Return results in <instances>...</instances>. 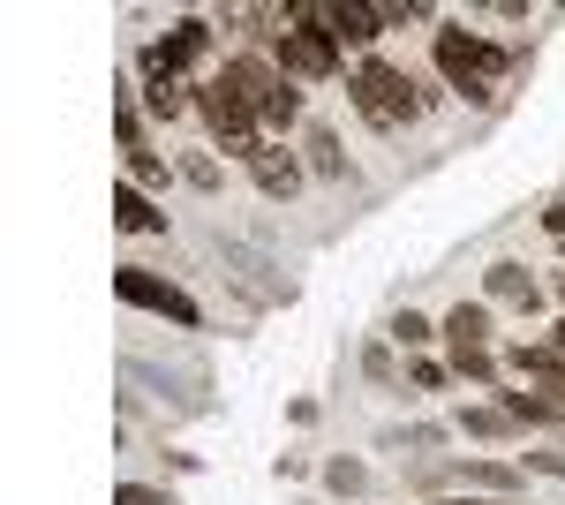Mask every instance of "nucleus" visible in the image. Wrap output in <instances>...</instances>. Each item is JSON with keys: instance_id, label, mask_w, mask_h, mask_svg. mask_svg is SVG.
<instances>
[{"instance_id": "f257e3e1", "label": "nucleus", "mask_w": 565, "mask_h": 505, "mask_svg": "<svg viewBox=\"0 0 565 505\" xmlns=\"http://www.w3.org/2000/svg\"><path fill=\"white\" fill-rule=\"evenodd\" d=\"M430 61H437V76L460 91V98H490V91L505 84V69H513V53H505L498 39L460 31V23H437L430 31Z\"/></svg>"}, {"instance_id": "f03ea898", "label": "nucleus", "mask_w": 565, "mask_h": 505, "mask_svg": "<svg viewBox=\"0 0 565 505\" xmlns=\"http://www.w3.org/2000/svg\"><path fill=\"white\" fill-rule=\"evenodd\" d=\"M354 106H362V122L370 128H385V136H399V128H415V114H423V106H430V91L415 84V76H407V69H392V61H377V53H370V61H362V69H354Z\"/></svg>"}, {"instance_id": "7ed1b4c3", "label": "nucleus", "mask_w": 565, "mask_h": 505, "mask_svg": "<svg viewBox=\"0 0 565 505\" xmlns=\"http://www.w3.org/2000/svg\"><path fill=\"white\" fill-rule=\"evenodd\" d=\"M196 114H204V128H212V144L226 151V159H242V167H249V159L264 151V122L226 84H218V76H212V84H196Z\"/></svg>"}, {"instance_id": "20e7f679", "label": "nucleus", "mask_w": 565, "mask_h": 505, "mask_svg": "<svg viewBox=\"0 0 565 505\" xmlns=\"http://www.w3.org/2000/svg\"><path fill=\"white\" fill-rule=\"evenodd\" d=\"M271 61H279V76H295V84H324V76L340 69V45H332V31H302V23H287L279 45H271Z\"/></svg>"}, {"instance_id": "39448f33", "label": "nucleus", "mask_w": 565, "mask_h": 505, "mask_svg": "<svg viewBox=\"0 0 565 505\" xmlns=\"http://www.w3.org/2000/svg\"><path fill=\"white\" fill-rule=\"evenodd\" d=\"M218 84L234 91V98H242L257 122L271 114V106H279V98H287V76H279V61H264V53H234V61L218 69Z\"/></svg>"}, {"instance_id": "423d86ee", "label": "nucleus", "mask_w": 565, "mask_h": 505, "mask_svg": "<svg viewBox=\"0 0 565 505\" xmlns=\"http://www.w3.org/2000/svg\"><path fill=\"white\" fill-rule=\"evenodd\" d=\"M114 287H121L129 302H143V309H159V317H174V325H196V302L181 295V287H167V280H151L143 264H121Z\"/></svg>"}, {"instance_id": "0eeeda50", "label": "nucleus", "mask_w": 565, "mask_h": 505, "mask_svg": "<svg viewBox=\"0 0 565 505\" xmlns=\"http://www.w3.org/2000/svg\"><path fill=\"white\" fill-rule=\"evenodd\" d=\"M249 181H257L271 204H287V197H302V159L287 144H264L257 159H249Z\"/></svg>"}, {"instance_id": "6e6552de", "label": "nucleus", "mask_w": 565, "mask_h": 505, "mask_svg": "<svg viewBox=\"0 0 565 505\" xmlns=\"http://www.w3.org/2000/svg\"><path fill=\"white\" fill-rule=\"evenodd\" d=\"M377 39H385V8L332 0V45H377Z\"/></svg>"}, {"instance_id": "1a4fd4ad", "label": "nucleus", "mask_w": 565, "mask_h": 505, "mask_svg": "<svg viewBox=\"0 0 565 505\" xmlns=\"http://www.w3.org/2000/svg\"><path fill=\"white\" fill-rule=\"evenodd\" d=\"M114 227H121V234H167V211H151V197H143L136 181H121V189H114Z\"/></svg>"}, {"instance_id": "9d476101", "label": "nucleus", "mask_w": 565, "mask_h": 505, "mask_svg": "<svg viewBox=\"0 0 565 505\" xmlns=\"http://www.w3.org/2000/svg\"><path fill=\"white\" fill-rule=\"evenodd\" d=\"M445 339L452 347H490V302H452L445 309Z\"/></svg>"}, {"instance_id": "9b49d317", "label": "nucleus", "mask_w": 565, "mask_h": 505, "mask_svg": "<svg viewBox=\"0 0 565 505\" xmlns=\"http://www.w3.org/2000/svg\"><path fill=\"white\" fill-rule=\"evenodd\" d=\"M302 151H309V173H317V181H340V173H348V151H340V136L324 122L302 136Z\"/></svg>"}, {"instance_id": "f8f14e48", "label": "nucleus", "mask_w": 565, "mask_h": 505, "mask_svg": "<svg viewBox=\"0 0 565 505\" xmlns=\"http://www.w3.org/2000/svg\"><path fill=\"white\" fill-rule=\"evenodd\" d=\"M490 302H513V309H535V302H543V287L527 280L521 264H490Z\"/></svg>"}, {"instance_id": "ddd939ff", "label": "nucleus", "mask_w": 565, "mask_h": 505, "mask_svg": "<svg viewBox=\"0 0 565 505\" xmlns=\"http://www.w3.org/2000/svg\"><path fill=\"white\" fill-rule=\"evenodd\" d=\"M505 415L521 422V430H527V422H535V430H558V422H565V400H535V392H505Z\"/></svg>"}, {"instance_id": "4468645a", "label": "nucleus", "mask_w": 565, "mask_h": 505, "mask_svg": "<svg viewBox=\"0 0 565 505\" xmlns=\"http://www.w3.org/2000/svg\"><path fill=\"white\" fill-rule=\"evenodd\" d=\"M445 483H468V491H513L521 475L498 467V461H460V467H445Z\"/></svg>"}, {"instance_id": "2eb2a0df", "label": "nucleus", "mask_w": 565, "mask_h": 505, "mask_svg": "<svg viewBox=\"0 0 565 505\" xmlns=\"http://www.w3.org/2000/svg\"><path fill=\"white\" fill-rule=\"evenodd\" d=\"M204 45H212V23H204V15H189V23H174V39H167V53H174L181 69H189V61H204Z\"/></svg>"}, {"instance_id": "dca6fc26", "label": "nucleus", "mask_w": 565, "mask_h": 505, "mask_svg": "<svg viewBox=\"0 0 565 505\" xmlns=\"http://www.w3.org/2000/svg\"><path fill=\"white\" fill-rule=\"evenodd\" d=\"M460 430H476V438H513L521 422L505 415V400H498V408H468V415H460Z\"/></svg>"}, {"instance_id": "f3484780", "label": "nucleus", "mask_w": 565, "mask_h": 505, "mask_svg": "<svg viewBox=\"0 0 565 505\" xmlns=\"http://www.w3.org/2000/svg\"><path fill=\"white\" fill-rule=\"evenodd\" d=\"M437 333H445V325H430L423 309H399V317H392V339H399V347H430Z\"/></svg>"}, {"instance_id": "a211bd4d", "label": "nucleus", "mask_w": 565, "mask_h": 505, "mask_svg": "<svg viewBox=\"0 0 565 505\" xmlns=\"http://www.w3.org/2000/svg\"><path fill=\"white\" fill-rule=\"evenodd\" d=\"M452 370L476 385H498V362H490V347H452Z\"/></svg>"}, {"instance_id": "6ab92c4d", "label": "nucleus", "mask_w": 565, "mask_h": 505, "mask_svg": "<svg viewBox=\"0 0 565 505\" xmlns=\"http://www.w3.org/2000/svg\"><path fill=\"white\" fill-rule=\"evenodd\" d=\"M181 181L212 197V189H218V181H226V173H218V159H181Z\"/></svg>"}, {"instance_id": "aec40b11", "label": "nucleus", "mask_w": 565, "mask_h": 505, "mask_svg": "<svg viewBox=\"0 0 565 505\" xmlns=\"http://www.w3.org/2000/svg\"><path fill=\"white\" fill-rule=\"evenodd\" d=\"M129 181H136V189H167V167H159L151 151H136V159H129Z\"/></svg>"}, {"instance_id": "412c9836", "label": "nucleus", "mask_w": 565, "mask_h": 505, "mask_svg": "<svg viewBox=\"0 0 565 505\" xmlns=\"http://www.w3.org/2000/svg\"><path fill=\"white\" fill-rule=\"evenodd\" d=\"M324 483H332V491H362L370 467H362V461H332V467H324Z\"/></svg>"}, {"instance_id": "4be33fe9", "label": "nucleus", "mask_w": 565, "mask_h": 505, "mask_svg": "<svg viewBox=\"0 0 565 505\" xmlns=\"http://www.w3.org/2000/svg\"><path fill=\"white\" fill-rule=\"evenodd\" d=\"M452 378V370H445V362H415V385H423V392H437V385Z\"/></svg>"}, {"instance_id": "5701e85b", "label": "nucleus", "mask_w": 565, "mask_h": 505, "mask_svg": "<svg viewBox=\"0 0 565 505\" xmlns=\"http://www.w3.org/2000/svg\"><path fill=\"white\" fill-rule=\"evenodd\" d=\"M121 505H174V498H159V491H136V483H129V491H121Z\"/></svg>"}, {"instance_id": "b1692460", "label": "nucleus", "mask_w": 565, "mask_h": 505, "mask_svg": "<svg viewBox=\"0 0 565 505\" xmlns=\"http://www.w3.org/2000/svg\"><path fill=\"white\" fill-rule=\"evenodd\" d=\"M543 227H551V234H565V204H551V211H543Z\"/></svg>"}, {"instance_id": "393cba45", "label": "nucleus", "mask_w": 565, "mask_h": 505, "mask_svg": "<svg viewBox=\"0 0 565 505\" xmlns=\"http://www.w3.org/2000/svg\"><path fill=\"white\" fill-rule=\"evenodd\" d=\"M430 505H482V498H460V491H445V498H430Z\"/></svg>"}, {"instance_id": "a878e982", "label": "nucleus", "mask_w": 565, "mask_h": 505, "mask_svg": "<svg viewBox=\"0 0 565 505\" xmlns=\"http://www.w3.org/2000/svg\"><path fill=\"white\" fill-rule=\"evenodd\" d=\"M558 355H565V317H558Z\"/></svg>"}]
</instances>
